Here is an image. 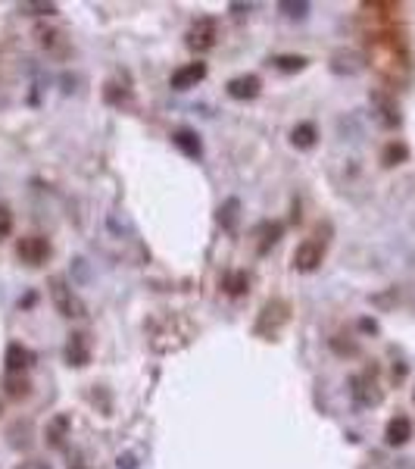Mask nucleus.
<instances>
[{
    "label": "nucleus",
    "mask_w": 415,
    "mask_h": 469,
    "mask_svg": "<svg viewBox=\"0 0 415 469\" xmlns=\"http://www.w3.org/2000/svg\"><path fill=\"white\" fill-rule=\"evenodd\" d=\"M259 88H263V82H259L256 76H240V78H231L228 82V94L234 100H250L256 97Z\"/></svg>",
    "instance_id": "9d476101"
},
{
    "label": "nucleus",
    "mask_w": 415,
    "mask_h": 469,
    "mask_svg": "<svg viewBox=\"0 0 415 469\" xmlns=\"http://www.w3.org/2000/svg\"><path fill=\"white\" fill-rule=\"evenodd\" d=\"M172 141L182 147L187 157H200V141H197V135H194V132H178V135L172 138Z\"/></svg>",
    "instance_id": "ddd939ff"
},
{
    "label": "nucleus",
    "mask_w": 415,
    "mask_h": 469,
    "mask_svg": "<svg viewBox=\"0 0 415 469\" xmlns=\"http://www.w3.org/2000/svg\"><path fill=\"white\" fill-rule=\"evenodd\" d=\"M35 35H38V44H41L53 59H66V57H69V38H66L59 29H38Z\"/></svg>",
    "instance_id": "423d86ee"
},
{
    "label": "nucleus",
    "mask_w": 415,
    "mask_h": 469,
    "mask_svg": "<svg viewBox=\"0 0 415 469\" xmlns=\"http://www.w3.org/2000/svg\"><path fill=\"white\" fill-rule=\"evenodd\" d=\"M278 66H281L284 72H293V69H303L306 59H303V57H281V59H278Z\"/></svg>",
    "instance_id": "2eb2a0df"
},
{
    "label": "nucleus",
    "mask_w": 415,
    "mask_h": 469,
    "mask_svg": "<svg viewBox=\"0 0 415 469\" xmlns=\"http://www.w3.org/2000/svg\"><path fill=\"white\" fill-rule=\"evenodd\" d=\"M216 38H219V22L210 19V16H203L191 25V31H187V47L197 50V53L212 50V47H216Z\"/></svg>",
    "instance_id": "20e7f679"
},
{
    "label": "nucleus",
    "mask_w": 415,
    "mask_h": 469,
    "mask_svg": "<svg viewBox=\"0 0 415 469\" xmlns=\"http://www.w3.org/2000/svg\"><path fill=\"white\" fill-rule=\"evenodd\" d=\"M16 253H19V260H22V263H29V266H41L44 260L50 257V241L41 238V234H29V238L19 241Z\"/></svg>",
    "instance_id": "39448f33"
},
{
    "label": "nucleus",
    "mask_w": 415,
    "mask_h": 469,
    "mask_svg": "<svg viewBox=\"0 0 415 469\" xmlns=\"http://www.w3.org/2000/svg\"><path fill=\"white\" fill-rule=\"evenodd\" d=\"M353 385H356V388H353V394H356V400H359V404H363V407L381 404V391H374V382L369 385V382H365V379H356V382H353Z\"/></svg>",
    "instance_id": "f8f14e48"
},
{
    "label": "nucleus",
    "mask_w": 415,
    "mask_h": 469,
    "mask_svg": "<svg viewBox=\"0 0 415 469\" xmlns=\"http://www.w3.org/2000/svg\"><path fill=\"white\" fill-rule=\"evenodd\" d=\"M287 316H291V307H287L284 300H269V304L263 307V313H259L256 335L259 338H272V335H278L281 326L287 323Z\"/></svg>",
    "instance_id": "f03ea898"
},
{
    "label": "nucleus",
    "mask_w": 415,
    "mask_h": 469,
    "mask_svg": "<svg viewBox=\"0 0 415 469\" xmlns=\"http://www.w3.org/2000/svg\"><path fill=\"white\" fill-rule=\"evenodd\" d=\"M403 157H406V147L403 144H391V147H387V153H384L387 166H393L397 160H403Z\"/></svg>",
    "instance_id": "dca6fc26"
},
{
    "label": "nucleus",
    "mask_w": 415,
    "mask_h": 469,
    "mask_svg": "<svg viewBox=\"0 0 415 469\" xmlns=\"http://www.w3.org/2000/svg\"><path fill=\"white\" fill-rule=\"evenodd\" d=\"M312 141H316V129H312V125H300V129H293V144L312 147Z\"/></svg>",
    "instance_id": "4468645a"
},
{
    "label": "nucleus",
    "mask_w": 415,
    "mask_h": 469,
    "mask_svg": "<svg viewBox=\"0 0 415 469\" xmlns=\"http://www.w3.org/2000/svg\"><path fill=\"white\" fill-rule=\"evenodd\" d=\"M325 257V238H306L303 244H297V251H293V270L300 272H312L319 270V263H322Z\"/></svg>",
    "instance_id": "7ed1b4c3"
},
{
    "label": "nucleus",
    "mask_w": 415,
    "mask_h": 469,
    "mask_svg": "<svg viewBox=\"0 0 415 469\" xmlns=\"http://www.w3.org/2000/svg\"><path fill=\"white\" fill-rule=\"evenodd\" d=\"M50 300H53V307H57L59 316H66V319H85L88 316V307L78 300V294L72 291L69 281H66L63 276L50 279Z\"/></svg>",
    "instance_id": "f257e3e1"
},
{
    "label": "nucleus",
    "mask_w": 415,
    "mask_h": 469,
    "mask_svg": "<svg viewBox=\"0 0 415 469\" xmlns=\"http://www.w3.org/2000/svg\"><path fill=\"white\" fill-rule=\"evenodd\" d=\"M384 438H387V444H391V447L406 444V441L412 438V422H409V416H393L391 422H387Z\"/></svg>",
    "instance_id": "1a4fd4ad"
},
{
    "label": "nucleus",
    "mask_w": 415,
    "mask_h": 469,
    "mask_svg": "<svg viewBox=\"0 0 415 469\" xmlns=\"http://www.w3.org/2000/svg\"><path fill=\"white\" fill-rule=\"evenodd\" d=\"M206 76V63H187V66H182V69H175L172 72V88L175 91H187L191 85H197L200 78Z\"/></svg>",
    "instance_id": "6e6552de"
},
{
    "label": "nucleus",
    "mask_w": 415,
    "mask_h": 469,
    "mask_svg": "<svg viewBox=\"0 0 415 469\" xmlns=\"http://www.w3.org/2000/svg\"><path fill=\"white\" fill-rule=\"evenodd\" d=\"M10 232V219H3V223H0V234H6Z\"/></svg>",
    "instance_id": "f3484780"
},
{
    "label": "nucleus",
    "mask_w": 415,
    "mask_h": 469,
    "mask_svg": "<svg viewBox=\"0 0 415 469\" xmlns=\"http://www.w3.org/2000/svg\"><path fill=\"white\" fill-rule=\"evenodd\" d=\"M66 360H69V366H88L91 363V341H88V335H82V332L69 335V341H66Z\"/></svg>",
    "instance_id": "0eeeda50"
},
{
    "label": "nucleus",
    "mask_w": 415,
    "mask_h": 469,
    "mask_svg": "<svg viewBox=\"0 0 415 469\" xmlns=\"http://www.w3.org/2000/svg\"><path fill=\"white\" fill-rule=\"evenodd\" d=\"M29 363H31L29 347H22V344H10V347H6V370H10V372H22Z\"/></svg>",
    "instance_id": "9b49d317"
}]
</instances>
